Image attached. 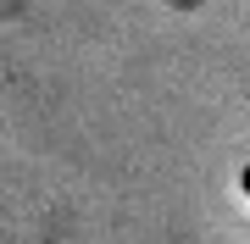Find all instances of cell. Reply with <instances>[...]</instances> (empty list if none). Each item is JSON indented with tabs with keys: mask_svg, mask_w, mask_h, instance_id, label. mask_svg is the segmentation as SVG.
Masks as SVG:
<instances>
[{
	"mask_svg": "<svg viewBox=\"0 0 250 244\" xmlns=\"http://www.w3.org/2000/svg\"><path fill=\"white\" fill-rule=\"evenodd\" d=\"M239 189H245V194H250V167H245V172H239Z\"/></svg>",
	"mask_w": 250,
	"mask_h": 244,
	"instance_id": "1",
	"label": "cell"
}]
</instances>
